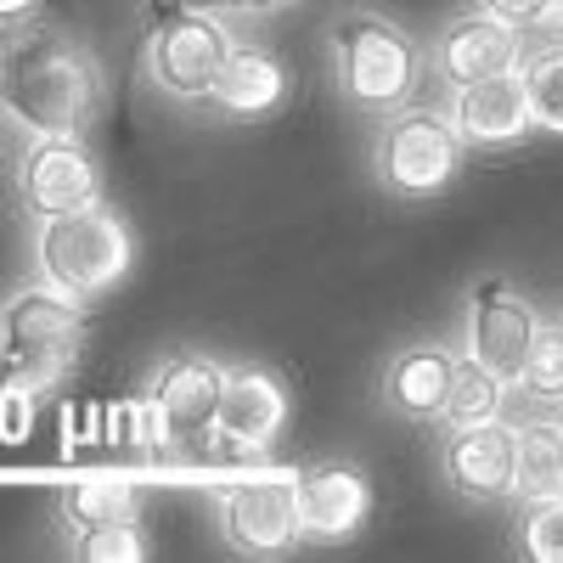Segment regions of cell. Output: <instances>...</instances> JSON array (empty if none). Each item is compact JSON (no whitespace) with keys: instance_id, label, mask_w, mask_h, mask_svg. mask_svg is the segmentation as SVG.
I'll list each match as a JSON object with an SVG mask.
<instances>
[{"instance_id":"obj_16","label":"cell","mask_w":563,"mask_h":563,"mask_svg":"<svg viewBox=\"0 0 563 563\" xmlns=\"http://www.w3.org/2000/svg\"><path fill=\"white\" fill-rule=\"evenodd\" d=\"M451 384H456V355L445 344H406L384 372V400L400 417L429 422V417H445Z\"/></svg>"},{"instance_id":"obj_18","label":"cell","mask_w":563,"mask_h":563,"mask_svg":"<svg viewBox=\"0 0 563 563\" xmlns=\"http://www.w3.org/2000/svg\"><path fill=\"white\" fill-rule=\"evenodd\" d=\"M512 496H519L525 507L563 496V440H558V422H530V429H519V485H512Z\"/></svg>"},{"instance_id":"obj_3","label":"cell","mask_w":563,"mask_h":563,"mask_svg":"<svg viewBox=\"0 0 563 563\" xmlns=\"http://www.w3.org/2000/svg\"><path fill=\"white\" fill-rule=\"evenodd\" d=\"M85 327H90L85 299L52 288V282H29V288H18L12 305H7V384L29 389V395L52 389L68 372Z\"/></svg>"},{"instance_id":"obj_4","label":"cell","mask_w":563,"mask_h":563,"mask_svg":"<svg viewBox=\"0 0 563 563\" xmlns=\"http://www.w3.org/2000/svg\"><path fill=\"white\" fill-rule=\"evenodd\" d=\"M333 52H339L344 97L366 113H395L417 90V68H422L417 40L378 12H350L333 29Z\"/></svg>"},{"instance_id":"obj_23","label":"cell","mask_w":563,"mask_h":563,"mask_svg":"<svg viewBox=\"0 0 563 563\" xmlns=\"http://www.w3.org/2000/svg\"><path fill=\"white\" fill-rule=\"evenodd\" d=\"M79 558L85 563H141L147 558V541H141L135 519H119V525H102V530H85Z\"/></svg>"},{"instance_id":"obj_28","label":"cell","mask_w":563,"mask_h":563,"mask_svg":"<svg viewBox=\"0 0 563 563\" xmlns=\"http://www.w3.org/2000/svg\"><path fill=\"white\" fill-rule=\"evenodd\" d=\"M34 7H40V0H0V12H7L12 23H18L23 12H34Z\"/></svg>"},{"instance_id":"obj_27","label":"cell","mask_w":563,"mask_h":563,"mask_svg":"<svg viewBox=\"0 0 563 563\" xmlns=\"http://www.w3.org/2000/svg\"><path fill=\"white\" fill-rule=\"evenodd\" d=\"M192 7H203V12H214V18H254V12L288 7V0H192Z\"/></svg>"},{"instance_id":"obj_19","label":"cell","mask_w":563,"mask_h":563,"mask_svg":"<svg viewBox=\"0 0 563 563\" xmlns=\"http://www.w3.org/2000/svg\"><path fill=\"white\" fill-rule=\"evenodd\" d=\"M507 378H496V372L485 366V361H474V355H462L456 361V384H451V400H445V422H490V417H501V406H507Z\"/></svg>"},{"instance_id":"obj_10","label":"cell","mask_w":563,"mask_h":563,"mask_svg":"<svg viewBox=\"0 0 563 563\" xmlns=\"http://www.w3.org/2000/svg\"><path fill=\"white\" fill-rule=\"evenodd\" d=\"M445 479L456 496L467 501H501L519 485V429H507L501 417L490 422H462V429L445 440Z\"/></svg>"},{"instance_id":"obj_30","label":"cell","mask_w":563,"mask_h":563,"mask_svg":"<svg viewBox=\"0 0 563 563\" xmlns=\"http://www.w3.org/2000/svg\"><path fill=\"white\" fill-rule=\"evenodd\" d=\"M558 440H563V422H558Z\"/></svg>"},{"instance_id":"obj_7","label":"cell","mask_w":563,"mask_h":563,"mask_svg":"<svg viewBox=\"0 0 563 563\" xmlns=\"http://www.w3.org/2000/svg\"><path fill=\"white\" fill-rule=\"evenodd\" d=\"M225 372L209 355H169L158 366V378L147 389L158 422H164V445L169 456L203 451V440H214V417H220V395H225Z\"/></svg>"},{"instance_id":"obj_29","label":"cell","mask_w":563,"mask_h":563,"mask_svg":"<svg viewBox=\"0 0 563 563\" xmlns=\"http://www.w3.org/2000/svg\"><path fill=\"white\" fill-rule=\"evenodd\" d=\"M547 23H552V29L563 34V0H552V12H547Z\"/></svg>"},{"instance_id":"obj_22","label":"cell","mask_w":563,"mask_h":563,"mask_svg":"<svg viewBox=\"0 0 563 563\" xmlns=\"http://www.w3.org/2000/svg\"><path fill=\"white\" fill-rule=\"evenodd\" d=\"M525 389L541 400H563V327H541L530 361H525Z\"/></svg>"},{"instance_id":"obj_9","label":"cell","mask_w":563,"mask_h":563,"mask_svg":"<svg viewBox=\"0 0 563 563\" xmlns=\"http://www.w3.org/2000/svg\"><path fill=\"white\" fill-rule=\"evenodd\" d=\"M18 198L29 214H68L102 203V175L85 158L79 135H45L18 158Z\"/></svg>"},{"instance_id":"obj_8","label":"cell","mask_w":563,"mask_h":563,"mask_svg":"<svg viewBox=\"0 0 563 563\" xmlns=\"http://www.w3.org/2000/svg\"><path fill=\"white\" fill-rule=\"evenodd\" d=\"M536 333H541V321L512 294V282H501V276L474 282V294H467V355L485 361L496 378L525 384V361H530Z\"/></svg>"},{"instance_id":"obj_12","label":"cell","mask_w":563,"mask_h":563,"mask_svg":"<svg viewBox=\"0 0 563 563\" xmlns=\"http://www.w3.org/2000/svg\"><path fill=\"white\" fill-rule=\"evenodd\" d=\"M305 541H350L372 512V479L355 462H316L294 474Z\"/></svg>"},{"instance_id":"obj_1","label":"cell","mask_w":563,"mask_h":563,"mask_svg":"<svg viewBox=\"0 0 563 563\" xmlns=\"http://www.w3.org/2000/svg\"><path fill=\"white\" fill-rule=\"evenodd\" d=\"M102 108V68L90 45L63 29H34L7 45V119L12 130L45 135H85Z\"/></svg>"},{"instance_id":"obj_26","label":"cell","mask_w":563,"mask_h":563,"mask_svg":"<svg viewBox=\"0 0 563 563\" xmlns=\"http://www.w3.org/2000/svg\"><path fill=\"white\" fill-rule=\"evenodd\" d=\"M479 12H496V18L519 23V29H536V23H547L552 0H479Z\"/></svg>"},{"instance_id":"obj_5","label":"cell","mask_w":563,"mask_h":563,"mask_svg":"<svg viewBox=\"0 0 563 563\" xmlns=\"http://www.w3.org/2000/svg\"><path fill=\"white\" fill-rule=\"evenodd\" d=\"M231 34L214 12L175 0V7H153V29H147V74L158 90L180 102H203L214 97V85L231 63Z\"/></svg>"},{"instance_id":"obj_6","label":"cell","mask_w":563,"mask_h":563,"mask_svg":"<svg viewBox=\"0 0 563 563\" xmlns=\"http://www.w3.org/2000/svg\"><path fill=\"white\" fill-rule=\"evenodd\" d=\"M456 169H462V135L451 113H429V108L395 113L378 135V147H372V175L395 198H434L456 180Z\"/></svg>"},{"instance_id":"obj_20","label":"cell","mask_w":563,"mask_h":563,"mask_svg":"<svg viewBox=\"0 0 563 563\" xmlns=\"http://www.w3.org/2000/svg\"><path fill=\"white\" fill-rule=\"evenodd\" d=\"M57 512L68 530H102L119 519H135V490L130 485H108V479H90V485H63Z\"/></svg>"},{"instance_id":"obj_24","label":"cell","mask_w":563,"mask_h":563,"mask_svg":"<svg viewBox=\"0 0 563 563\" xmlns=\"http://www.w3.org/2000/svg\"><path fill=\"white\" fill-rule=\"evenodd\" d=\"M525 552L541 563H563V496L552 501H530L525 507Z\"/></svg>"},{"instance_id":"obj_11","label":"cell","mask_w":563,"mask_h":563,"mask_svg":"<svg viewBox=\"0 0 563 563\" xmlns=\"http://www.w3.org/2000/svg\"><path fill=\"white\" fill-rule=\"evenodd\" d=\"M220 530L243 558H276L288 552L305 530H299V496L294 479H260V485H238L220 496Z\"/></svg>"},{"instance_id":"obj_2","label":"cell","mask_w":563,"mask_h":563,"mask_svg":"<svg viewBox=\"0 0 563 563\" xmlns=\"http://www.w3.org/2000/svg\"><path fill=\"white\" fill-rule=\"evenodd\" d=\"M130 260H135L130 225L108 203L68 209V214H40V225H34V271H40V282H52V288H63L85 305L102 299L108 288H119Z\"/></svg>"},{"instance_id":"obj_15","label":"cell","mask_w":563,"mask_h":563,"mask_svg":"<svg viewBox=\"0 0 563 563\" xmlns=\"http://www.w3.org/2000/svg\"><path fill=\"white\" fill-rule=\"evenodd\" d=\"M512 68H525V29L496 12H467L440 40V74L451 79V90L490 74H512Z\"/></svg>"},{"instance_id":"obj_25","label":"cell","mask_w":563,"mask_h":563,"mask_svg":"<svg viewBox=\"0 0 563 563\" xmlns=\"http://www.w3.org/2000/svg\"><path fill=\"white\" fill-rule=\"evenodd\" d=\"M29 429H34V395L7 384V395H0V440H7V445H23Z\"/></svg>"},{"instance_id":"obj_13","label":"cell","mask_w":563,"mask_h":563,"mask_svg":"<svg viewBox=\"0 0 563 563\" xmlns=\"http://www.w3.org/2000/svg\"><path fill=\"white\" fill-rule=\"evenodd\" d=\"M451 124L462 135V147H507V141H525L536 130L525 68L490 74V79H474V85H456Z\"/></svg>"},{"instance_id":"obj_17","label":"cell","mask_w":563,"mask_h":563,"mask_svg":"<svg viewBox=\"0 0 563 563\" xmlns=\"http://www.w3.org/2000/svg\"><path fill=\"white\" fill-rule=\"evenodd\" d=\"M282 97H288V68H282L271 52H231L209 102L238 113V119H265V113L282 108Z\"/></svg>"},{"instance_id":"obj_21","label":"cell","mask_w":563,"mask_h":563,"mask_svg":"<svg viewBox=\"0 0 563 563\" xmlns=\"http://www.w3.org/2000/svg\"><path fill=\"white\" fill-rule=\"evenodd\" d=\"M525 85H530V113L536 130L563 135V52H541L525 63Z\"/></svg>"},{"instance_id":"obj_14","label":"cell","mask_w":563,"mask_h":563,"mask_svg":"<svg viewBox=\"0 0 563 563\" xmlns=\"http://www.w3.org/2000/svg\"><path fill=\"white\" fill-rule=\"evenodd\" d=\"M288 429V389H282L271 372L260 366H231L225 372V395H220V417H214V434L231 451H265L276 445V434Z\"/></svg>"},{"instance_id":"obj_31","label":"cell","mask_w":563,"mask_h":563,"mask_svg":"<svg viewBox=\"0 0 563 563\" xmlns=\"http://www.w3.org/2000/svg\"><path fill=\"white\" fill-rule=\"evenodd\" d=\"M558 327H563V321H558Z\"/></svg>"}]
</instances>
